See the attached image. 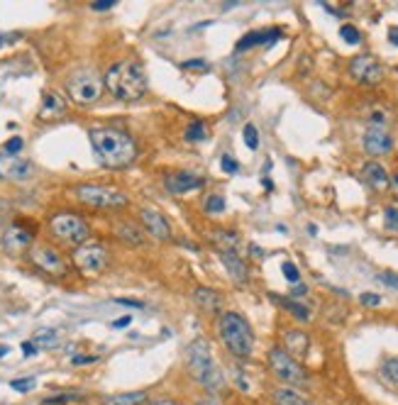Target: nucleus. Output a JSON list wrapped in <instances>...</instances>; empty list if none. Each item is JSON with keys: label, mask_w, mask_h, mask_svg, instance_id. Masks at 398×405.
<instances>
[{"label": "nucleus", "mask_w": 398, "mask_h": 405, "mask_svg": "<svg viewBox=\"0 0 398 405\" xmlns=\"http://www.w3.org/2000/svg\"><path fill=\"white\" fill-rule=\"evenodd\" d=\"M90 147L108 169H125L137 157V144L127 132L117 127H95L88 132Z\"/></svg>", "instance_id": "1"}, {"label": "nucleus", "mask_w": 398, "mask_h": 405, "mask_svg": "<svg viewBox=\"0 0 398 405\" xmlns=\"http://www.w3.org/2000/svg\"><path fill=\"white\" fill-rule=\"evenodd\" d=\"M103 83L105 88L110 90L112 98L125 100V102L145 98L147 88H150L145 66H142L140 61H117V64H112L105 71Z\"/></svg>", "instance_id": "2"}, {"label": "nucleus", "mask_w": 398, "mask_h": 405, "mask_svg": "<svg viewBox=\"0 0 398 405\" xmlns=\"http://www.w3.org/2000/svg\"><path fill=\"white\" fill-rule=\"evenodd\" d=\"M186 364H189V372L198 384L206 391H218L223 389L225 376L220 374V367L215 364L213 352H210V344L206 340H193L189 347H186Z\"/></svg>", "instance_id": "3"}, {"label": "nucleus", "mask_w": 398, "mask_h": 405, "mask_svg": "<svg viewBox=\"0 0 398 405\" xmlns=\"http://www.w3.org/2000/svg\"><path fill=\"white\" fill-rule=\"evenodd\" d=\"M218 335L232 357L249 359L254 352V332L240 312H223L218 320Z\"/></svg>", "instance_id": "4"}, {"label": "nucleus", "mask_w": 398, "mask_h": 405, "mask_svg": "<svg viewBox=\"0 0 398 405\" xmlns=\"http://www.w3.org/2000/svg\"><path fill=\"white\" fill-rule=\"evenodd\" d=\"M49 230L59 242L69 244V247H81L88 242L90 227L88 222L76 213H56L49 218Z\"/></svg>", "instance_id": "5"}, {"label": "nucleus", "mask_w": 398, "mask_h": 405, "mask_svg": "<svg viewBox=\"0 0 398 405\" xmlns=\"http://www.w3.org/2000/svg\"><path fill=\"white\" fill-rule=\"evenodd\" d=\"M66 90L76 105H93L103 93V78L93 68H78L66 81Z\"/></svg>", "instance_id": "6"}, {"label": "nucleus", "mask_w": 398, "mask_h": 405, "mask_svg": "<svg viewBox=\"0 0 398 405\" xmlns=\"http://www.w3.org/2000/svg\"><path fill=\"white\" fill-rule=\"evenodd\" d=\"M269 367H271V372H274L276 379L283 381V384H288L291 389H293V386H305V384H308V374H305V369L298 364V359L286 354L281 347L269 349Z\"/></svg>", "instance_id": "7"}, {"label": "nucleus", "mask_w": 398, "mask_h": 405, "mask_svg": "<svg viewBox=\"0 0 398 405\" xmlns=\"http://www.w3.org/2000/svg\"><path fill=\"white\" fill-rule=\"evenodd\" d=\"M76 198L81 203L90 205V208H105V210L127 205V196L110 186H93V184L76 186Z\"/></svg>", "instance_id": "8"}, {"label": "nucleus", "mask_w": 398, "mask_h": 405, "mask_svg": "<svg viewBox=\"0 0 398 405\" xmlns=\"http://www.w3.org/2000/svg\"><path fill=\"white\" fill-rule=\"evenodd\" d=\"M73 264H76L78 271L88 273V276L100 273L108 266V249L100 242H90L88 239L86 244L73 249Z\"/></svg>", "instance_id": "9"}, {"label": "nucleus", "mask_w": 398, "mask_h": 405, "mask_svg": "<svg viewBox=\"0 0 398 405\" xmlns=\"http://www.w3.org/2000/svg\"><path fill=\"white\" fill-rule=\"evenodd\" d=\"M30 259L32 264L39 266L49 276H66L69 273V264L64 261V256L56 252L54 247H49V244H35L30 249Z\"/></svg>", "instance_id": "10"}, {"label": "nucleus", "mask_w": 398, "mask_h": 405, "mask_svg": "<svg viewBox=\"0 0 398 405\" xmlns=\"http://www.w3.org/2000/svg\"><path fill=\"white\" fill-rule=\"evenodd\" d=\"M350 73L355 76V81L367 83V85H377L381 78H384V68H381L379 61L369 54L355 56L350 64Z\"/></svg>", "instance_id": "11"}, {"label": "nucleus", "mask_w": 398, "mask_h": 405, "mask_svg": "<svg viewBox=\"0 0 398 405\" xmlns=\"http://www.w3.org/2000/svg\"><path fill=\"white\" fill-rule=\"evenodd\" d=\"M32 162L22 157L0 154V181H27L32 176Z\"/></svg>", "instance_id": "12"}, {"label": "nucleus", "mask_w": 398, "mask_h": 405, "mask_svg": "<svg viewBox=\"0 0 398 405\" xmlns=\"http://www.w3.org/2000/svg\"><path fill=\"white\" fill-rule=\"evenodd\" d=\"M140 218H142V225H145V230L150 232L152 237L162 239V242L172 239V227H169V220L164 218L159 210H155V208H142Z\"/></svg>", "instance_id": "13"}, {"label": "nucleus", "mask_w": 398, "mask_h": 405, "mask_svg": "<svg viewBox=\"0 0 398 405\" xmlns=\"http://www.w3.org/2000/svg\"><path fill=\"white\" fill-rule=\"evenodd\" d=\"M364 149H367L372 157H381V154H389L394 149V140L379 127H372L364 132Z\"/></svg>", "instance_id": "14"}, {"label": "nucleus", "mask_w": 398, "mask_h": 405, "mask_svg": "<svg viewBox=\"0 0 398 405\" xmlns=\"http://www.w3.org/2000/svg\"><path fill=\"white\" fill-rule=\"evenodd\" d=\"M308 347H310V340L305 332H300V330H288V332H283L281 349L286 352V354H291L293 359H300L308 354Z\"/></svg>", "instance_id": "15"}, {"label": "nucleus", "mask_w": 398, "mask_h": 405, "mask_svg": "<svg viewBox=\"0 0 398 405\" xmlns=\"http://www.w3.org/2000/svg\"><path fill=\"white\" fill-rule=\"evenodd\" d=\"M276 39H281V30H257V32H249L237 42V51H244V49H252V47H259V44H274Z\"/></svg>", "instance_id": "16"}, {"label": "nucleus", "mask_w": 398, "mask_h": 405, "mask_svg": "<svg viewBox=\"0 0 398 405\" xmlns=\"http://www.w3.org/2000/svg\"><path fill=\"white\" fill-rule=\"evenodd\" d=\"M203 186V179L201 176H193V174H186V171H181V174H172L167 176V188L172 193H189V191H198V188Z\"/></svg>", "instance_id": "17"}, {"label": "nucleus", "mask_w": 398, "mask_h": 405, "mask_svg": "<svg viewBox=\"0 0 398 405\" xmlns=\"http://www.w3.org/2000/svg\"><path fill=\"white\" fill-rule=\"evenodd\" d=\"M362 176H364V181H367V184L372 186V188H377V191H384V188H389V184H391L389 174H386V169L381 167L379 162L364 164Z\"/></svg>", "instance_id": "18"}, {"label": "nucleus", "mask_w": 398, "mask_h": 405, "mask_svg": "<svg viewBox=\"0 0 398 405\" xmlns=\"http://www.w3.org/2000/svg\"><path fill=\"white\" fill-rule=\"evenodd\" d=\"M220 261H223L227 273L232 276V281L237 283L247 281V264L237 256V252H220Z\"/></svg>", "instance_id": "19"}, {"label": "nucleus", "mask_w": 398, "mask_h": 405, "mask_svg": "<svg viewBox=\"0 0 398 405\" xmlns=\"http://www.w3.org/2000/svg\"><path fill=\"white\" fill-rule=\"evenodd\" d=\"M271 401L276 405H313L303 393H298L291 386H278V389L271 391Z\"/></svg>", "instance_id": "20"}, {"label": "nucleus", "mask_w": 398, "mask_h": 405, "mask_svg": "<svg viewBox=\"0 0 398 405\" xmlns=\"http://www.w3.org/2000/svg\"><path fill=\"white\" fill-rule=\"evenodd\" d=\"M30 242H32V235L27 230H22L20 225L10 227V230L5 232V239H3L5 249H10V252H20V249H25Z\"/></svg>", "instance_id": "21"}, {"label": "nucleus", "mask_w": 398, "mask_h": 405, "mask_svg": "<svg viewBox=\"0 0 398 405\" xmlns=\"http://www.w3.org/2000/svg\"><path fill=\"white\" fill-rule=\"evenodd\" d=\"M66 112V100H61L56 93H47L42 98V110H39V117L42 120H54Z\"/></svg>", "instance_id": "22"}, {"label": "nucleus", "mask_w": 398, "mask_h": 405, "mask_svg": "<svg viewBox=\"0 0 398 405\" xmlns=\"http://www.w3.org/2000/svg\"><path fill=\"white\" fill-rule=\"evenodd\" d=\"M115 235L122 239V242L127 244H142L145 242V230H142L140 225H135V222H117L115 225Z\"/></svg>", "instance_id": "23"}, {"label": "nucleus", "mask_w": 398, "mask_h": 405, "mask_svg": "<svg viewBox=\"0 0 398 405\" xmlns=\"http://www.w3.org/2000/svg\"><path fill=\"white\" fill-rule=\"evenodd\" d=\"M196 303L203 307L206 312H218L220 310V295L213 288H196Z\"/></svg>", "instance_id": "24"}, {"label": "nucleus", "mask_w": 398, "mask_h": 405, "mask_svg": "<svg viewBox=\"0 0 398 405\" xmlns=\"http://www.w3.org/2000/svg\"><path fill=\"white\" fill-rule=\"evenodd\" d=\"M147 401L145 391H132V393H115V396L103 398L100 405H142Z\"/></svg>", "instance_id": "25"}, {"label": "nucleus", "mask_w": 398, "mask_h": 405, "mask_svg": "<svg viewBox=\"0 0 398 405\" xmlns=\"http://www.w3.org/2000/svg\"><path fill=\"white\" fill-rule=\"evenodd\" d=\"M274 298H276L283 307H286L288 312H291L295 320H300V322H308V320H310V310H308V305L298 303V300H293V298H283V295H274Z\"/></svg>", "instance_id": "26"}, {"label": "nucleus", "mask_w": 398, "mask_h": 405, "mask_svg": "<svg viewBox=\"0 0 398 405\" xmlns=\"http://www.w3.org/2000/svg\"><path fill=\"white\" fill-rule=\"evenodd\" d=\"M213 242L220 247V252H235L237 249V235L235 232H225V230H215L213 232Z\"/></svg>", "instance_id": "27"}, {"label": "nucleus", "mask_w": 398, "mask_h": 405, "mask_svg": "<svg viewBox=\"0 0 398 405\" xmlns=\"http://www.w3.org/2000/svg\"><path fill=\"white\" fill-rule=\"evenodd\" d=\"M381 376H384L386 381H391V384H398V359L396 357L386 359V362L381 364Z\"/></svg>", "instance_id": "28"}, {"label": "nucleus", "mask_w": 398, "mask_h": 405, "mask_svg": "<svg viewBox=\"0 0 398 405\" xmlns=\"http://www.w3.org/2000/svg\"><path fill=\"white\" fill-rule=\"evenodd\" d=\"M208 137L206 132V125L201 122V120H196V122H191L189 125V130H186V140H191V142H203Z\"/></svg>", "instance_id": "29"}, {"label": "nucleus", "mask_w": 398, "mask_h": 405, "mask_svg": "<svg viewBox=\"0 0 398 405\" xmlns=\"http://www.w3.org/2000/svg\"><path fill=\"white\" fill-rule=\"evenodd\" d=\"M242 135H244V144H247L249 149H257V147H259V132H257V127H254L252 122L244 125Z\"/></svg>", "instance_id": "30"}, {"label": "nucleus", "mask_w": 398, "mask_h": 405, "mask_svg": "<svg viewBox=\"0 0 398 405\" xmlns=\"http://www.w3.org/2000/svg\"><path fill=\"white\" fill-rule=\"evenodd\" d=\"M340 37H342L347 44H360L362 42L360 30H357V27H352V25H342V27H340Z\"/></svg>", "instance_id": "31"}, {"label": "nucleus", "mask_w": 398, "mask_h": 405, "mask_svg": "<svg viewBox=\"0 0 398 405\" xmlns=\"http://www.w3.org/2000/svg\"><path fill=\"white\" fill-rule=\"evenodd\" d=\"M281 271H283V276H286L291 283H298L300 281V271H298V266H295L293 261H283Z\"/></svg>", "instance_id": "32"}, {"label": "nucleus", "mask_w": 398, "mask_h": 405, "mask_svg": "<svg viewBox=\"0 0 398 405\" xmlns=\"http://www.w3.org/2000/svg\"><path fill=\"white\" fill-rule=\"evenodd\" d=\"M206 210H208V213H223V210H225V198L223 196H210L206 201Z\"/></svg>", "instance_id": "33"}, {"label": "nucleus", "mask_w": 398, "mask_h": 405, "mask_svg": "<svg viewBox=\"0 0 398 405\" xmlns=\"http://www.w3.org/2000/svg\"><path fill=\"white\" fill-rule=\"evenodd\" d=\"M10 389H15L20 393L32 391V389H35V379H13V381H10Z\"/></svg>", "instance_id": "34"}, {"label": "nucleus", "mask_w": 398, "mask_h": 405, "mask_svg": "<svg viewBox=\"0 0 398 405\" xmlns=\"http://www.w3.org/2000/svg\"><path fill=\"white\" fill-rule=\"evenodd\" d=\"M184 68H191V71H210V64L206 59H189L181 64Z\"/></svg>", "instance_id": "35"}, {"label": "nucleus", "mask_w": 398, "mask_h": 405, "mask_svg": "<svg viewBox=\"0 0 398 405\" xmlns=\"http://www.w3.org/2000/svg\"><path fill=\"white\" fill-rule=\"evenodd\" d=\"M377 281L384 283V286H389V288H398V273L384 271V273H379V276H377Z\"/></svg>", "instance_id": "36"}, {"label": "nucleus", "mask_w": 398, "mask_h": 405, "mask_svg": "<svg viewBox=\"0 0 398 405\" xmlns=\"http://www.w3.org/2000/svg\"><path fill=\"white\" fill-rule=\"evenodd\" d=\"M35 344H44V347H52V344H56V332H39V335H35Z\"/></svg>", "instance_id": "37"}, {"label": "nucleus", "mask_w": 398, "mask_h": 405, "mask_svg": "<svg viewBox=\"0 0 398 405\" xmlns=\"http://www.w3.org/2000/svg\"><path fill=\"white\" fill-rule=\"evenodd\" d=\"M220 167H223L225 174H237V171H240V164H237L235 159L230 157V154H225L223 162H220Z\"/></svg>", "instance_id": "38"}, {"label": "nucleus", "mask_w": 398, "mask_h": 405, "mask_svg": "<svg viewBox=\"0 0 398 405\" xmlns=\"http://www.w3.org/2000/svg\"><path fill=\"white\" fill-rule=\"evenodd\" d=\"M360 300H362V305H367V307H377V305H381V295H377V293H362V295H360Z\"/></svg>", "instance_id": "39"}, {"label": "nucleus", "mask_w": 398, "mask_h": 405, "mask_svg": "<svg viewBox=\"0 0 398 405\" xmlns=\"http://www.w3.org/2000/svg\"><path fill=\"white\" fill-rule=\"evenodd\" d=\"M20 149H22V140H20V137H13V140L5 144V154H10V157H18Z\"/></svg>", "instance_id": "40"}, {"label": "nucleus", "mask_w": 398, "mask_h": 405, "mask_svg": "<svg viewBox=\"0 0 398 405\" xmlns=\"http://www.w3.org/2000/svg\"><path fill=\"white\" fill-rule=\"evenodd\" d=\"M386 225L398 230V208H386Z\"/></svg>", "instance_id": "41"}, {"label": "nucleus", "mask_w": 398, "mask_h": 405, "mask_svg": "<svg viewBox=\"0 0 398 405\" xmlns=\"http://www.w3.org/2000/svg\"><path fill=\"white\" fill-rule=\"evenodd\" d=\"M22 354H25V357H35L37 354V344H35V342H22Z\"/></svg>", "instance_id": "42"}, {"label": "nucleus", "mask_w": 398, "mask_h": 405, "mask_svg": "<svg viewBox=\"0 0 398 405\" xmlns=\"http://www.w3.org/2000/svg\"><path fill=\"white\" fill-rule=\"evenodd\" d=\"M112 5H115V0H95L90 8H93V10H110Z\"/></svg>", "instance_id": "43"}, {"label": "nucleus", "mask_w": 398, "mask_h": 405, "mask_svg": "<svg viewBox=\"0 0 398 405\" xmlns=\"http://www.w3.org/2000/svg\"><path fill=\"white\" fill-rule=\"evenodd\" d=\"M115 303L130 305V307H145V303H142V300H130V298H115Z\"/></svg>", "instance_id": "44"}, {"label": "nucleus", "mask_w": 398, "mask_h": 405, "mask_svg": "<svg viewBox=\"0 0 398 405\" xmlns=\"http://www.w3.org/2000/svg\"><path fill=\"white\" fill-rule=\"evenodd\" d=\"M95 359H98V357H73L71 362L76 364V367H81V364H93Z\"/></svg>", "instance_id": "45"}, {"label": "nucleus", "mask_w": 398, "mask_h": 405, "mask_svg": "<svg viewBox=\"0 0 398 405\" xmlns=\"http://www.w3.org/2000/svg\"><path fill=\"white\" fill-rule=\"evenodd\" d=\"M130 322H132V315H125V317H120V320L112 322V327H127Z\"/></svg>", "instance_id": "46"}, {"label": "nucleus", "mask_w": 398, "mask_h": 405, "mask_svg": "<svg viewBox=\"0 0 398 405\" xmlns=\"http://www.w3.org/2000/svg\"><path fill=\"white\" fill-rule=\"evenodd\" d=\"M372 122H374V125H377V127L381 130V125H384V122H386L384 112H374V115H372Z\"/></svg>", "instance_id": "47"}, {"label": "nucleus", "mask_w": 398, "mask_h": 405, "mask_svg": "<svg viewBox=\"0 0 398 405\" xmlns=\"http://www.w3.org/2000/svg\"><path fill=\"white\" fill-rule=\"evenodd\" d=\"M20 34L18 32H13V34H0V44H10L13 39H18Z\"/></svg>", "instance_id": "48"}, {"label": "nucleus", "mask_w": 398, "mask_h": 405, "mask_svg": "<svg viewBox=\"0 0 398 405\" xmlns=\"http://www.w3.org/2000/svg\"><path fill=\"white\" fill-rule=\"evenodd\" d=\"M147 405H181L179 401H172V398H162V401H152Z\"/></svg>", "instance_id": "49"}, {"label": "nucleus", "mask_w": 398, "mask_h": 405, "mask_svg": "<svg viewBox=\"0 0 398 405\" xmlns=\"http://www.w3.org/2000/svg\"><path fill=\"white\" fill-rule=\"evenodd\" d=\"M389 39H391V44H396V47H398V27H391V30H389Z\"/></svg>", "instance_id": "50"}, {"label": "nucleus", "mask_w": 398, "mask_h": 405, "mask_svg": "<svg viewBox=\"0 0 398 405\" xmlns=\"http://www.w3.org/2000/svg\"><path fill=\"white\" fill-rule=\"evenodd\" d=\"M391 188H394V193H396V196H398V174L394 176V179H391V184H389Z\"/></svg>", "instance_id": "51"}, {"label": "nucleus", "mask_w": 398, "mask_h": 405, "mask_svg": "<svg viewBox=\"0 0 398 405\" xmlns=\"http://www.w3.org/2000/svg\"><path fill=\"white\" fill-rule=\"evenodd\" d=\"M295 295H303L305 293V286H300V283H295V290H293Z\"/></svg>", "instance_id": "52"}, {"label": "nucleus", "mask_w": 398, "mask_h": 405, "mask_svg": "<svg viewBox=\"0 0 398 405\" xmlns=\"http://www.w3.org/2000/svg\"><path fill=\"white\" fill-rule=\"evenodd\" d=\"M8 352H10V349H8V344H0V359L8 354Z\"/></svg>", "instance_id": "53"}, {"label": "nucleus", "mask_w": 398, "mask_h": 405, "mask_svg": "<svg viewBox=\"0 0 398 405\" xmlns=\"http://www.w3.org/2000/svg\"><path fill=\"white\" fill-rule=\"evenodd\" d=\"M198 405H220V403H215V401H201Z\"/></svg>", "instance_id": "54"}]
</instances>
